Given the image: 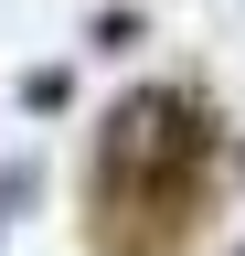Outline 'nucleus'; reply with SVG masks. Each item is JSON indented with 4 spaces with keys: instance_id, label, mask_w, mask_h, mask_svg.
Masks as SVG:
<instances>
[{
    "instance_id": "f257e3e1",
    "label": "nucleus",
    "mask_w": 245,
    "mask_h": 256,
    "mask_svg": "<svg viewBox=\"0 0 245 256\" xmlns=\"http://www.w3.org/2000/svg\"><path fill=\"white\" fill-rule=\"evenodd\" d=\"M203 171H213V118H203L181 86H128V96L96 118L85 203H96L107 235H117V224H149V256H160V246H181V224H192Z\"/></svg>"
},
{
    "instance_id": "f03ea898",
    "label": "nucleus",
    "mask_w": 245,
    "mask_h": 256,
    "mask_svg": "<svg viewBox=\"0 0 245 256\" xmlns=\"http://www.w3.org/2000/svg\"><path fill=\"white\" fill-rule=\"evenodd\" d=\"M64 96H75V75H64V64H43V75H21V107H64Z\"/></svg>"
},
{
    "instance_id": "7ed1b4c3",
    "label": "nucleus",
    "mask_w": 245,
    "mask_h": 256,
    "mask_svg": "<svg viewBox=\"0 0 245 256\" xmlns=\"http://www.w3.org/2000/svg\"><path fill=\"white\" fill-rule=\"evenodd\" d=\"M21 192H32V182H21V171H0V224H11V203H21Z\"/></svg>"
}]
</instances>
